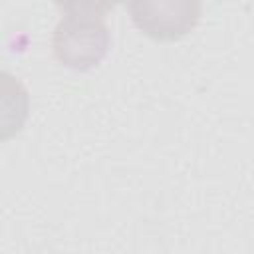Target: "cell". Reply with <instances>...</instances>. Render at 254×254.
<instances>
[{
	"instance_id": "obj_3",
	"label": "cell",
	"mask_w": 254,
	"mask_h": 254,
	"mask_svg": "<svg viewBox=\"0 0 254 254\" xmlns=\"http://www.w3.org/2000/svg\"><path fill=\"white\" fill-rule=\"evenodd\" d=\"M117 2L119 0H56L58 8L67 16H85V18H99Z\"/></svg>"
},
{
	"instance_id": "obj_1",
	"label": "cell",
	"mask_w": 254,
	"mask_h": 254,
	"mask_svg": "<svg viewBox=\"0 0 254 254\" xmlns=\"http://www.w3.org/2000/svg\"><path fill=\"white\" fill-rule=\"evenodd\" d=\"M107 46V30L97 18L67 16L54 34V50L60 62L71 67H87L101 58Z\"/></svg>"
},
{
	"instance_id": "obj_2",
	"label": "cell",
	"mask_w": 254,
	"mask_h": 254,
	"mask_svg": "<svg viewBox=\"0 0 254 254\" xmlns=\"http://www.w3.org/2000/svg\"><path fill=\"white\" fill-rule=\"evenodd\" d=\"M198 0H133L131 12L141 30L155 38H177L198 18Z\"/></svg>"
}]
</instances>
